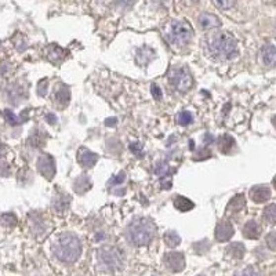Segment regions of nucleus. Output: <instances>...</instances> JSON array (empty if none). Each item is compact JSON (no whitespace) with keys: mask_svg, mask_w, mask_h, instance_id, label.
<instances>
[{"mask_svg":"<svg viewBox=\"0 0 276 276\" xmlns=\"http://www.w3.org/2000/svg\"><path fill=\"white\" fill-rule=\"evenodd\" d=\"M155 276H158V275H155Z\"/></svg>","mask_w":276,"mask_h":276,"instance_id":"a19ab883","label":"nucleus"},{"mask_svg":"<svg viewBox=\"0 0 276 276\" xmlns=\"http://www.w3.org/2000/svg\"><path fill=\"white\" fill-rule=\"evenodd\" d=\"M151 93H152V95H154V98H155L156 101H160V100H162V88L159 87L158 84H155V83L151 86Z\"/></svg>","mask_w":276,"mask_h":276,"instance_id":"c85d7f7f","label":"nucleus"},{"mask_svg":"<svg viewBox=\"0 0 276 276\" xmlns=\"http://www.w3.org/2000/svg\"><path fill=\"white\" fill-rule=\"evenodd\" d=\"M194 38V29L187 21L174 20L166 27V39L175 47L187 46Z\"/></svg>","mask_w":276,"mask_h":276,"instance_id":"20e7f679","label":"nucleus"},{"mask_svg":"<svg viewBox=\"0 0 276 276\" xmlns=\"http://www.w3.org/2000/svg\"><path fill=\"white\" fill-rule=\"evenodd\" d=\"M267 246L271 250L276 251V232H271L270 235L267 236Z\"/></svg>","mask_w":276,"mask_h":276,"instance_id":"7c9ffc66","label":"nucleus"},{"mask_svg":"<svg viewBox=\"0 0 276 276\" xmlns=\"http://www.w3.org/2000/svg\"><path fill=\"white\" fill-rule=\"evenodd\" d=\"M46 120L48 121V123H51V124H55V116L53 114H48L47 116H46Z\"/></svg>","mask_w":276,"mask_h":276,"instance_id":"e433bc0d","label":"nucleus"},{"mask_svg":"<svg viewBox=\"0 0 276 276\" xmlns=\"http://www.w3.org/2000/svg\"><path fill=\"white\" fill-rule=\"evenodd\" d=\"M234 147H235V140L231 135H222L221 138L218 140V148H220L222 154H229Z\"/></svg>","mask_w":276,"mask_h":276,"instance_id":"412c9836","label":"nucleus"},{"mask_svg":"<svg viewBox=\"0 0 276 276\" xmlns=\"http://www.w3.org/2000/svg\"><path fill=\"white\" fill-rule=\"evenodd\" d=\"M260 61L265 67H275L276 65V47L272 44L264 46L260 53Z\"/></svg>","mask_w":276,"mask_h":276,"instance_id":"4468645a","label":"nucleus"},{"mask_svg":"<svg viewBox=\"0 0 276 276\" xmlns=\"http://www.w3.org/2000/svg\"><path fill=\"white\" fill-rule=\"evenodd\" d=\"M105 124H107V126H112V124H116V119H108V120L105 121Z\"/></svg>","mask_w":276,"mask_h":276,"instance_id":"4c0bfd02","label":"nucleus"},{"mask_svg":"<svg viewBox=\"0 0 276 276\" xmlns=\"http://www.w3.org/2000/svg\"><path fill=\"white\" fill-rule=\"evenodd\" d=\"M38 93H39V95H41V97L46 95V93H47V80H41L40 83H39Z\"/></svg>","mask_w":276,"mask_h":276,"instance_id":"f704fd0d","label":"nucleus"},{"mask_svg":"<svg viewBox=\"0 0 276 276\" xmlns=\"http://www.w3.org/2000/svg\"><path fill=\"white\" fill-rule=\"evenodd\" d=\"M163 237H164V243L167 244L170 249H174V247H177L181 243V237H180V235L175 231H167Z\"/></svg>","mask_w":276,"mask_h":276,"instance_id":"5701e85b","label":"nucleus"},{"mask_svg":"<svg viewBox=\"0 0 276 276\" xmlns=\"http://www.w3.org/2000/svg\"><path fill=\"white\" fill-rule=\"evenodd\" d=\"M164 264L171 272H181L185 268V257L182 253L171 251L164 256Z\"/></svg>","mask_w":276,"mask_h":276,"instance_id":"6e6552de","label":"nucleus"},{"mask_svg":"<svg viewBox=\"0 0 276 276\" xmlns=\"http://www.w3.org/2000/svg\"><path fill=\"white\" fill-rule=\"evenodd\" d=\"M197 24H199V27L202 28V29H216V28H220L221 27V21L220 18L214 15V14H210V13H203L199 15V18H197Z\"/></svg>","mask_w":276,"mask_h":276,"instance_id":"f8f14e48","label":"nucleus"},{"mask_svg":"<svg viewBox=\"0 0 276 276\" xmlns=\"http://www.w3.org/2000/svg\"><path fill=\"white\" fill-rule=\"evenodd\" d=\"M155 234V224L148 218H137L126 229L127 240L134 246H147L154 240Z\"/></svg>","mask_w":276,"mask_h":276,"instance_id":"7ed1b4c3","label":"nucleus"},{"mask_svg":"<svg viewBox=\"0 0 276 276\" xmlns=\"http://www.w3.org/2000/svg\"><path fill=\"white\" fill-rule=\"evenodd\" d=\"M206 51L213 60L231 61L237 57V41L228 32H218L210 36L206 41Z\"/></svg>","mask_w":276,"mask_h":276,"instance_id":"f257e3e1","label":"nucleus"},{"mask_svg":"<svg viewBox=\"0 0 276 276\" xmlns=\"http://www.w3.org/2000/svg\"><path fill=\"white\" fill-rule=\"evenodd\" d=\"M250 197L256 203H265L271 197V189L267 185H256L250 189Z\"/></svg>","mask_w":276,"mask_h":276,"instance_id":"ddd939ff","label":"nucleus"},{"mask_svg":"<svg viewBox=\"0 0 276 276\" xmlns=\"http://www.w3.org/2000/svg\"><path fill=\"white\" fill-rule=\"evenodd\" d=\"M168 83L180 93H187L194 84V79L187 68H174L168 75Z\"/></svg>","mask_w":276,"mask_h":276,"instance_id":"39448f33","label":"nucleus"},{"mask_svg":"<svg viewBox=\"0 0 276 276\" xmlns=\"http://www.w3.org/2000/svg\"><path fill=\"white\" fill-rule=\"evenodd\" d=\"M173 168L168 166L167 163H159L155 168V174L160 178V187L162 189H170L171 188V173Z\"/></svg>","mask_w":276,"mask_h":276,"instance_id":"1a4fd4ad","label":"nucleus"},{"mask_svg":"<svg viewBox=\"0 0 276 276\" xmlns=\"http://www.w3.org/2000/svg\"><path fill=\"white\" fill-rule=\"evenodd\" d=\"M272 124H274V126L276 127V116H274V118H272Z\"/></svg>","mask_w":276,"mask_h":276,"instance_id":"ea45409f","label":"nucleus"},{"mask_svg":"<svg viewBox=\"0 0 276 276\" xmlns=\"http://www.w3.org/2000/svg\"><path fill=\"white\" fill-rule=\"evenodd\" d=\"M90 188H91V181H90L87 175H80V177L76 178L74 185L76 194H86Z\"/></svg>","mask_w":276,"mask_h":276,"instance_id":"f3484780","label":"nucleus"},{"mask_svg":"<svg viewBox=\"0 0 276 276\" xmlns=\"http://www.w3.org/2000/svg\"><path fill=\"white\" fill-rule=\"evenodd\" d=\"M236 276H260V274L253 267H247V268H244L240 272H237Z\"/></svg>","mask_w":276,"mask_h":276,"instance_id":"c756f323","label":"nucleus"},{"mask_svg":"<svg viewBox=\"0 0 276 276\" xmlns=\"http://www.w3.org/2000/svg\"><path fill=\"white\" fill-rule=\"evenodd\" d=\"M38 170L44 178L53 180L55 175V162L50 155H41L38 160Z\"/></svg>","mask_w":276,"mask_h":276,"instance_id":"0eeeda50","label":"nucleus"},{"mask_svg":"<svg viewBox=\"0 0 276 276\" xmlns=\"http://www.w3.org/2000/svg\"><path fill=\"white\" fill-rule=\"evenodd\" d=\"M71 101V91L67 86H60L55 91V102L60 105L61 108H65Z\"/></svg>","mask_w":276,"mask_h":276,"instance_id":"dca6fc26","label":"nucleus"},{"mask_svg":"<svg viewBox=\"0 0 276 276\" xmlns=\"http://www.w3.org/2000/svg\"><path fill=\"white\" fill-rule=\"evenodd\" d=\"M118 3L123 7H130V6H133L134 0H118Z\"/></svg>","mask_w":276,"mask_h":276,"instance_id":"c9c22d12","label":"nucleus"},{"mask_svg":"<svg viewBox=\"0 0 276 276\" xmlns=\"http://www.w3.org/2000/svg\"><path fill=\"white\" fill-rule=\"evenodd\" d=\"M261 235V227L256 221L246 222L243 227V236L247 239H258Z\"/></svg>","mask_w":276,"mask_h":276,"instance_id":"2eb2a0df","label":"nucleus"},{"mask_svg":"<svg viewBox=\"0 0 276 276\" xmlns=\"http://www.w3.org/2000/svg\"><path fill=\"white\" fill-rule=\"evenodd\" d=\"M177 121H178L180 126H188V124H191V123L194 121V118H192V114H191V112H188V111H182L181 114L178 115Z\"/></svg>","mask_w":276,"mask_h":276,"instance_id":"a878e982","label":"nucleus"},{"mask_svg":"<svg viewBox=\"0 0 276 276\" xmlns=\"http://www.w3.org/2000/svg\"><path fill=\"white\" fill-rule=\"evenodd\" d=\"M272 184H274V188L276 189V175L274 177V180H272Z\"/></svg>","mask_w":276,"mask_h":276,"instance_id":"58836bf2","label":"nucleus"},{"mask_svg":"<svg viewBox=\"0 0 276 276\" xmlns=\"http://www.w3.org/2000/svg\"><path fill=\"white\" fill-rule=\"evenodd\" d=\"M53 253L62 263H76L81 254L80 239L71 232H64L53 243Z\"/></svg>","mask_w":276,"mask_h":276,"instance_id":"f03ea898","label":"nucleus"},{"mask_svg":"<svg viewBox=\"0 0 276 276\" xmlns=\"http://www.w3.org/2000/svg\"><path fill=\"white\" fill-rule=\"evenodd\" d=\"M47 58L51 61V62L58 64L60 61H62L64 58H65V51H64V50H62L61 47H58V46L53 44V46H50V47H48Z\"/></svg>","mask_w":276,"mask_h":276,"instance_id":"aec40b11","label":"nucleus"},{"mask_svg":"<svg viewBox=\"0 0 276 276\" xmlns=\"http://www.w3.org/2000/svg\"><path fill=\"white\" fill-rule=\"evenodd\" d=\"M244 206H246V197H244V195H242V194H239V195H236L235 197H232V199L229 200L227 210H228V211H232V213H237V211H240Z\"/></svg>","mask_w":276,"mask_h":276,"instance_id":"a211bd4d","label":"nucleus"},{"mask_svg":"<svg viewBox=\"0 0 276 276\" xmlns=\"http://www.w3.org/2000/svg\"><path fill=\"white\" fill-rule=\"evenodd\" d=\"M244 251H246L244 246L239 242L229 244V247L227 249V253H228L229 256L234 257V258H237V260H240V258L244 256Z\"/></svg>","mask_w":276,"mask_h":276,"instance_id":"b1692460","label":"nucleus"},{"mask_svg":"<svg viewBox=\"0 0 276 276\" xmlns=\"http://www.w3.org/2000/svg\"><path fill=\"white\" fill-rule=\"evenodd\" d=\"M174 206L175 209L180 210V211H184V213L195 207L194 202H191L188 197H185V196H177L174 199Z\"/></svg>","mask_w":276,"mask_h":276,"instance_id":"4be33fe9","label":"nucleus"},{"mask_svg":"<svg viewBox=\"0 0 276 276\" xmlns=\"http://www.w3.org/2000/svg\"><path fill=\"white\" fill-rule=\"evenodd\" d=\"M130 149H131V152H133L135 156H138V158H142V156H144L141 144H138V142H135V144H130Z\"/></svg>","mask_w":276,"mask_h":276,"instance_id":"473e14b6","label":"nucleus"},{"mask_svg":"<svg viewBox=\"0 0 276 276\" xmlns=\"http://www.w3.org/2000/svg\"><path fill=\"white\" fill-rule=\"evenodd\" d=\"M98 258L105 268L111 271H118L123 267V256L121 251L112 246H105L98 250Z\"/></svg>","mask_w":276,"mask_h":276,"instance_id":"423d86ee","label":"nucleus"},{"mask_svg":"<svg viewBox=\"0 0 276 276\" xmlns=\"http://www.w3.org/2000/svg\"><path fill=\"white\" fill-rule=\"evenodd\" d=\"M71 197L67 195H57L53 200V207L57 213H64L69 207Z\"/></svg>","mask_w":276,"mask_h":276,"instance_id":"6ab92c4d","label":"nucleus"},{"mask_svg":"<svg viewBox=\"0 0 276 276\" xmlns=\"http://www.w3.org/2000/svg\"><path fill=\"white\" fill-rule=\"evenodd\" d=\"M264 220L265 222H268L271 225H275L276 224V204L272 203V204H268L265 209H264Z\"/></svg>","mask_w":276,"mask_h":276,"instance_id":"393cba45","label":"nucleus"},{"mask_svg":"<svg viewBox=\"0 0 276 276\" xmlns=\"http://www.w3.org/2000/svg\"><path fill=\"white\" fill-rule=\"evenodd\" d=\"M126 181V174H124V171H120L118 175H115L112 177L111 180H109V187H116V185H120L123 182Z\"/></svg>","mask_w":276,"mask_h":276,"instance_id":"bb28decb","label":"nucleus"},{"mask_svg":"<svg viewBox=\"0 0 276 276\" xmlns=\"http://www.w3.org/2000/svg\"><path fill=\"white\" fill-rule=\"evenodd\" d=\"M4 115H6V116H7L6 119H7V121L10 123V124H13V126H15V124H18V123H20V120L17 119V116H15V115H14L13 112H10L8 109H7V111H4Z\"/></svg>","mask_w":276,"mask_h":276,"instance_id":"72a5a7b5","label":"nucleus"},{"mask_svg":"<svg viewBox=\"0 0 276 276\" xmlns=\"http://www.w3.org/2000/svg\"><path fill=\"white\" fill-rule=\"evenodd\" d=\"M1 222H6L7 227H14L17 224V218L13 214H4L1 217Z\"/></svg>","mask_w":276,"mask_h":276,"instance_id":"2f4dec72","label":"nucleus"},{"mask_svg":"<svg viewBox=\"0 0 276 276\" xmlns=\"http://www.w3.org/2000/svg\"><path fill=\"white\" fill-rule=\"evenodd\" d=\"M235 234V229H234V225L231 224L227 220L224 221H220L217 224L216 227V239L218 242H228L229 239L234 236Z\"/></svg>","mask_w":276,"mask_h":276,"instance_id":"9d476101","label":"nucleus"},{"mask_svg":"<svg viewBox=\"0 0 276 276\" xmlns=\"http://www.w3.org/2000/svg\"><path fill=\"white\" fill-rule=\"evenodd\" d=\"M78 160L84 168H91L98 162V155L88 151L87 148H80L78 151Z\"/></svg>","mask_w":276,"mask_h":276,"instance_id":"9b49d317","label":"nucleus"},{"mask_svg":"<svg viewBox=\"0 0 276 276\" xmlns=\"http://www.w3.org/2000/svg\"><path fill=\"white\" fill-rule=\"evenodd\" d=\"M213 3L216 4V7L221 8V10H229L231 7H234L235 0H213Z\"/></svg>","mask_w":276,"mask_h":276,"instance_id":"cd10ccee","label":"nucleus"}]
</instances>
